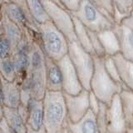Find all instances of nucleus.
<instances>
[{
    "mask_svg": "<svg viewBox=\"0 0 133 133\" xmlns=\"http://www.w3.org/2000/svg\"><path fill=\"white\" fill-rule=\"evenodd\" d=\"M43 102V127L47 133H59L68 125L63 93L46 91Z\"/></svg>",
    "mask_w": 133,
    "mask_h": 133,
    "instance_id": "1",
    "label": "nucleus"
},
{
    "mask_svg": "<svg viewBox=\"0 0 133 133\" xmlns=\"http://www.w3.org/2000/svg\"><path fill=\"white\" fill-rule=\"evenodd\" d=\"M37 28L41 39L40 46L46 57L58 62L68 54V42L51 21L37 25Z\"/></svg>",
    "mask_w": 133,
    "mask_h": 133,
    "instance_id": "2",
    "label": "nucleus"
},
{
    "mask_svg": "<svg viewBox=\"0 0 133 133\" xmlns=\"http://www.w3.org/2000/svg\"><path fill=\"white\" fill-rule=\"evenodd\" d=\"M122 87L108 76L103 65V57H94V70L90 81V91L100 102L108 105L115 95L119 94Z\"/></svg>",
    "mask_w": 133,
    "mask_h": 133,
    "instance_id": "3",
    "label": "nucleus"
},
{
    "mask_svg": "<svg viewBox=\"0 0 133 133\" xmlns=\"http://www.w3.org/2000/svg\"><path fill=\"white\" fill-rule=\"evenodd\" d=\"M68 57L76 71L82 88L90 91V81L94 70V57L87 52L77 41L68 43Z\"/></svg>",
    "mask_w": 133,
    "mask_h": 133,
    "instance_id": "4",
    "label": "nucleus"
},
{
    "mask_svg": "<svg viewBox=\"0 0 133 133\" xmlns=\"http://www.w3.org/2000/svg\"><path fill=\"white\" fill-rule=\"evenodd\" d=\"M72 15L80 21L87 30L96 33L111 29L114 26L104 18L90 0L80 1L78 11Z\"/></svg>",
    "mask_w": 133,
    "mask_h": 133,
    "instance_id": "5",
    "label": "nucleus"
},
{
    "mask_svg": "<svg viewBox=\"0 0 133 133\" xmlns=\"http://www.w3.org/2000/svg\"><path fill=\"white\" fill-rule=\"evenodd\" d=\"M43 8L49 17L51 23L58 31L64 35L68 43L77 41L75 36L72 16L68 11L63 9L56 1H41Z\"/></svg>",
    "mask_w": 133,
    "mask_h": 133,
    "instance_id": "6",
    "label": "nucleus"
},
{
    "mask_svg": "<svg viewBox=\"0 0 133 133\" xmlns=\"http://www.w3.org/2000/svg\"><path fill=\"white\" fill-rule=\"evenodd\" d=\"M63 97L68 122H79L89 111V91L82 89L74 96L63 93Z\"/></svg>",
    "mask_w": 133,
    "mask_h": 133,
    "instance_id": "7",
    "label": "nucleus"
},
{
    "mask_svg": "<svg viewBox=\"0 0 133 133\" xmlns=\"http://www.w3.org/2000/svg\"><path fill=\"white\" fill-rule=\"evenodd\" d=\"M117 38L120 52L127 60H133V16L125 18L122 23L112 28Z\"/></svg>",
    "mask_w": 133,
    "mask_h": 133,
    "instance_id": "8",
    "label": "nucleus"
},
{
    "mask_svg": "<svg viewBox=\"0 0 133 133\" xmlns=\"http://www.w3.org/2000/svg\"><path fill=\"white\" fill-rule=\"evenodd\" d=\"M57 63L62 75V93L72 96L78 94L83 88L68 54L57 62Z\"/></svg>",
    "mask_w": 133,
    "mask_h": 133,
    "instance_id": "9",
    "label": "nucleus"
},
{
    "mask_svg": "<svg viewBox=\"0 0 133 133\" xmlns=\"http://www.w3.org/2000/svg\"><path fill=\"white\" fill-rule=\"evenodd\" d=\"M107 133H125L127 125L119 94L115 95L107 105Z\"/></svg>",
    "mask_w": 133,
    "mask_h": 133,
    "instance_id": "10",
    "label": "nucleus"
},
{
    "mask_svg": "<svg viewBox=\"0 0 133 133\" xmlns=\"http://www.w3.org/2000/svg\"><path fill=\"white\" fill-rule=\"evenodd\" d=\"M44 66L46 91H62V75L57 62L45 56Z\"/></svg>",
    "mask_w": 133,
    "mask_h": 133,
    "instance_id": "11",
    "label": "nucleus"
},
{
    "mask_svg": "<svg viewBox=\"0 0 133 133\" xmlns=\"http://www.w3.org/2000/svg\"><path fill=\"white\" fill-rule=\"evenodd\" d=\"M3 106L9 108H18L21 105L19 85L17 82H8L0 77Z\"/></svg>",
    "mask_w": 133,
    "mask_h": 133,
    "instance_id": "12",
    "label": "nucleus"
},
{
    "mask_svg": "<svg viewBox=\"0 0 133 133\" xmlns=\"http://www.w3.org/2000/svg\"><path fill=\"white\" fill-rule=\"evenodd\" d=\"M121 82L125 89L132 91L133 88V62L127 60L122 54L117 53L112 56Z\"/></svg>",
    "mask_w": 133,
    "mask_h": 133,
    "instance_id": "13",
    "label": "nucleus"
},
{
    "mask_svg": "<svg viewBox=\"0 0 133 133\" xmlns=\"http://www.w3.org/2000/svg\"><path fill=\"white\" fill-rule=\"evenodd\" d=\"M26 127L32 131H38L43 127V102L31 97L28 104Z\"/></svg>",
    "mask_w": 133,
    "mask_h": 133,
    "instance_id": "14",
    "label": "nucleus"
},
{
    "mask_svg": "<svg viewBox=\"0 0 133 133\" xmlns=\"http://www.w3.org/2000/svg\"><path fill=\"white\" fill-rule=\"evenodd\" d=\"M3 120L5 121L10 133H26V122L18 108H9L3 106Z\"/></svg>",
    "mask_w": 133,
    "mask_h": 133,
    "instance_id": "15",
    "label": "nucleus"
},
{
    "mask_svg": "<svg viewBox=\"0 0 133 133\" xmlns=\"http://www.w3.org/2000/svg\"><path fill=\"white\" fill-rule=\"evenodd\" d=\"M66 128L69 133H100L96 122L95 114L90 110L76 123L68 122Z\"/></svg>",
    "mask_w": 133,
    "mask_h": 133,
    "instance_id": "16",
    "label": "nucleus"
},
{
    "mask_svg": "<svg viewBox=\"0 0 133 133\" xmlns=\"http://www.w3.org/2000/svg\"><path fill=\"white\" fill-rule=\"evenodd\" d=\"M0 18H1L3 35L10 41L14 51V49L16 48V47L18 46V44L20 43V41L23 38V31L17 26L15 23L11 22L1 12V10H0Z\"/></svg>",
    "mask_w": 133,
    "mask_h": 133,
    "instance_id": "17",
    "label": "nucleus"
},
{
    "mask_svg": "<svg viewBox=\"0 0 133 133\" xmlns=\"http://www.w3.org/2000/svg\"><path fill=\"white\" fill-rule=\"evenodd\" d=\"M97 36L105 53V57H112L120 53L118 41L112 28L97 33Z\"/></svg>",
    "mask_w": 133,
    "mask_h": 133,
    "instance_id": "18",
    "label": "nucleus"
},
{
    "mask_svg": "<svg viewBox=\"0 0 133 133\" xmlns=\"http://www.w3.org/2000/svg\"><path fill=\"white\" fill-rule=\"evenodd\" d=\"M72 21H73L75 36H76L77 42L87 52H88L89 54H91V55H92L94 57V52H93L92 48H91L88 32H87L86 28L83 26L80 21L77 18H75L74 16H72Z\"/></svg>",
    "mask_w": 133,
    "mask_h": 133,
    "instance_id": "19",
    "label": "nucleus"
},
{
    "mask_svg": "<svg viewBox=\"0 0 133 133\" xmlns=\"http://www.w3.org/2000/svg\"><path fill=\"white\" fill-rule=\"evenodd\" d=\"M132 0H118L113 1V20L114 25L119 24L127 17L132 14Z\"/></svg>",
    "mask_w": 133,
    "mask_h": 133,
    "instance_id": "20",
    "label": "nucleus"
},
{
    "mask_svg": "<svg viewBox=\"0 0 133 133\" xmlns=\"http://www.w3.org/2000/svg\"><path fill=\"white\" fill-rule=\"evenodd\" d=\"M119 97L122 104V108L126 119L127 127H132L133 125V93L128 89H122Z\"/></svg>",
    "mask_w": 133,
    "mask_h": 133,
    "instance_id": "21",
    "label": "nucleus"
},
{
    "mask_svg": "<svg viewBox=\"0 0 133 133\" xmlns=\"http://www.w3.org/2000/svg\"><path fill=\"white\" fill-rule=\"evenodd\" d=\"M29 14L37 25L43 24L50 21L49 17L43 8L41 1H26Z\"/></svg>",
    "mask_w": 133,
    "mask_h": 133,
    "instance_id": "22",
    "label": "nucleus"
},
{
    "mask_svg": "<svg viewBox=\"0 0 133 133\" xmlns=\"http://www.w3.org/2000/svg\"><path fill=\"white\" fill-rule=\"evenodd\" d=\"M0 77L8 82L16 81V72L12 57L0 59Z\"/></svg>",
    "mask_w": 133,
    "mask_h": 133,
    "instance_id": "23",
    "label": "nucleus"
},
{
    "mask_svg": "<svg viewBox=\"0 0 133 133\" xmlns=\"http://www.w3.org/2000/svg\"><path fill=\"white\" fill-rule=\"evenodd\" d=\"M93 5L97 8L102 15L107 19L109 22L114 25L113 20V1L109 0H98V1H91Z\"/></svg>",
    "mask_w": 133,
    "mask_h": 133,
    "instance_id": "24",
    "label": "nucleus"
},
{
    "mask_svg": "<svg viewBox=\"0 0 133 133\" xmlns=\"http://www.w3.org/2000/svg\"><path fill=\"white\" fill-rule=\"evenodd\" d=\"M96 122L100 133H107V105L103 102H99V107L95 114Z\"/></svg>",
    "mask_w": 133,
    "mask_h": 133,
    "instance_id": "25",
    "label": "nucleus"
},
{
    "mask_svg": "<svg viewBox=\"0 0 133 133\" xmlns=\"http://www.w3.org/2000/svg\"><path fill=\"white\" fill-rule=\"evenodd\" d=\"M103 65H104L105 71L108 74V76H109L116 83H117V84H119L120 86H122V89H125L122 82H121L120 78H119L117 70H116V65H115L114 61L111 58V57H107V56L104 57H103Z\"/></svg>",
    "mask_w": 133,
    "mask_h": 133,
    "instance_id": "26",
    "label": "nucleus"
},
{
    "mask_svg": "<svg viewBox=\"0 0 133 133\" xmlns=\"http://www.w3.org/2000/svg\"><path fill=\"white\" fill-rule=\"evenodd\" d=\"M87 29V28H86ZM88 32V36L90 38L91 42V48H92L93 52H94V57H105V53H104L103 48L102 47V44L100 43L97 33L93 32L91 31L87 30Z\"/></svg>",
    "mask_w": 133,
    "mask_h": 133,
    "instance_id": "27",
    "label": "nucleus"
},
{
    "mask_svg": "<svg viewBox=\"0 0 133 133\" xmlns=\"http://www.w3.org/2000/svg\"><path fill=\"white\" fill-rule=\"evenodd\" d=\"M12 52L14 48L10 41L4 35L0 36V59L12 57Z\"/></svg>",
    "mask_w": 133,
    "mask_h": 133,
    "instance_id": "28",
    "label": "nucleus"
},
{
    "mask_svg": "<svg viewBox=\"0 0 133 133\" xmlns=\"http://www.w3.org/2000/svg\"><path fill=\"white\" fill-rule=\"evenodd\" d=\"M56 3L71 14L77 12L79 9V7H80V1H78V0H73V1L60 0V1H56Z\"/></svg>",
    "mask_w": 133,
    "mask_h": 133,
    "instance_id": "29",
    "label": "nucleus"
},
{
    "mask_svg": "<svg viewBox=\"0 0 133 133\" xmlns=\"http://www.w3.org/2000/svg\"><path fill=\"white\" fill-rule=\"evenodd\" d=\"M100 101L96 97V96L89 91V110L92 111L94 114L97 113L99 107Z\"/></svg>",
    "mask_w": 133,
    "mask_h": 133,
    "instance_id": "30",
    "label": "nucleus"
},
{
    "mask_svg": "<svg viewBox=\"0 0 133 133\" xmlns=\"http://www.w3.org/2000/svg\"><path fill=\"white\" fill-rule=\"evenodd\" d=\"M26 133H47V132L45 131L43 127H42L38 131H32V130H31V129L27 128V132Z\"/></svg>",
    "mask_w": 133,
    "mask_h": 133,
    "instance_id": "31",
    "label": "nucleus"
},
{
    "mask_svg": "<svg viewBox=\"0 0 133 133\" xmlns=\"http://www.w3.org/2000/svg\"><path fill=\"white\" fill-rule=\"evenodd\" d=\"M3 105L0 104V122L3 120Z\"/></svg>",
    "mask_w": 133,
    "mask_h": 133,
    "instance_id": "32",
    "label": "nucleus"
},
{
    "mask_svg": "<svg viewBox=\"0 0 133 133\" xmlns=\"http://www.w3.org/2000/svg\"><path fill=\"white\" fill-rule=\"evenodd\" d=\"M1 7V6H0ZM3 35V26H2V22H1V18H0V36Z\"/></svg>",
    "mask_w": 133,
    "mask_h": 133,
    "instance_id": "33",
    "label": "nucleus"
},
{
    "mask_svg": "<svg viewBox=\"0 0 133 133\" xmlns=\"http://www.w3.org/2000/svg\"><path fill=\"white\" fill-rule=\"evenodd\" d=\"M125 133H133V129H132V127H127V131H126V132H125Z\"/></svg>",
    "mask_w": 133,
    "mask_h": 133,
    "instance_id": "34",
    "label": "nucleus"
},
{
    "mask_svg": "<svg viewBox=\"0 0 133 133\" xmlns=\"http://www.w3.org/2000/svg\"><path fill=\"white\" fill-rule=\"evenodd\" d=\"M59 133H69L68 130V128H64V129H62V130L59 132Z\"/></svg>",
    "mask_w": 133,
    "mask_h": 133,
    "instance_id": "35",
    "label": "nucleus"
},
{
    "mask_svg": "<svg viewBox=\"0 0 133 133\" xmlns=\"http://www.w3.org/2000/svg\"><path fill=\"white\" fill-rule=\"evenodd\" d=\"M2 2H3V1H0V6H1V4H2Z\"/></svg>",
    "mask_w": 133,
    "mask_h": 133,
    "instance_id": "36",
    "label": "nucleus"
}]
</instances>
